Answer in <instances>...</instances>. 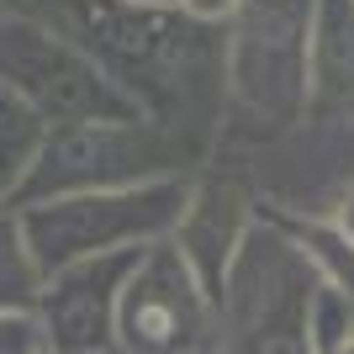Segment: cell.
<instances>
[{
    "mask_svg": "<svg viewBox=\"0 0 354 354\" xmlns=\"http://www.w3.org/2000/svg\"><path fill=\"white\" fill-rule=\"evenodd\" d=\"M11 11L69 37L138 106V117L159 122L164 133H175L212 164L227 101L222 27L196 21L180 6H138V0H11Z\"/></svg>",
    "mask_w": 354,
    "mask_h": 354,
    "instance_id": "1",
    "label": "cell"
},
{
    "mask_svg": "<svg viewBox=\"0 0 354 354\" xmlns=\"http://www.w3.org/2000/svg\"><path fill=\"white\" fill-rule=\"evenodd\" d=\"M222 32H227V59H222L227 101H222L217 153L281 143L307 117L312 0H238Z\"/></svg>",
    "mask_w": 354,
    "mask_h": 354,
    "instance_id": "2",
    "label": "cell"
},
{
    "mask_svg": "<svg viewBox=\"0 0 354 354\" xmlns=\"http://www.w3.org/2000/svg\"><path fill=\"white\" fill-rule=\"evenodd\" d=\"M201 169H207V159L191 143H180L175 133H164L148 117L59 122V127H48L43 153L11 207L74 191H117V185H143V180L201 175Z\"/></svg>",
    "mask_w": 354,
    "mask_h": 354,
    "instance_id": "3",
    "label": "cell"
},
{
    "mask_svg": "<svg viewBox=\"0 0 354 354\" xmlns=\"http://www.w3.org/2000/svg\"><path fill=\"white\" fill-rule=\"evenodd\" d=\"M191 180L196 175L143 180V185H117V191H74V196L27 201L16 212H21L27 243L48 275V270L74 265V259L127 254V249H148V243L169 238L180 212H185Z\"/></svg>",
    "mask_w": 354,
    "mask_h": 354,
    "instance_id": "4",
    "label": "cell"
},
{
    "mask_svg": "<svg viewBox=\"0 0 354 354\" xmlns=\"http://www.w3.org/2000/svg\"><path fill=\"white\" fill-rule=\"evenodd\" d=\"M312 265L259 212L217 291V354H312L307 291Z\"/></svg>",
    "mask_w": 354,
    "mask_h": 354,
    "instance_id": "5",
    "label": "cell"
},
{
    "mask_svg": "<svg viewBox=\"0 0 354 354\" xmlns=\"http://www.w3.org/2000/svg\"><path fill=\"white\" fill-rule=\"evenodd\" d=\"M0 90L32 106L48 127L90 117H138V106L95 69V59H85L69 37L11 6H0Z\"/></svg>",
    "mask_w": 354,
    "mask_h": 354,
    "instance_id": "6",
    "label": "cell"
},
{
    "mask_svg": "<svg viewBox=\"0 0 354 354\" xmlns=\"http://www.w3.org/2000/svg\"><path fill=\"white\" fill-rule=\"evenodd\" d=\"M111 354H217V301L169 238L138 249L117 296Z\"/></svg>",
    "mask_w": 354,
    "mask_h": 354,
    "instance_id": "7",
    "label": "cell"
},
{
    "mask_svg": "<svg viewBox=\"0 0 354 354\" xmlns=\"http://www.w3.org/2000/svg\"><path fill=\"white\" fill-rule=\"evenodd\" d=\"M254 217H259V196L249 191V180L227 169V164L212 159L201 175L191 180V196H185V212H180L169 243L180 249V259L191 265V275L207 286V296L217 301L227 270H233L243 238H249Z\"/></svg>",
    "mask_w": 354,
    "mask_h": 354,
    "instance_id": "8",
    "label": "cell"
},
{
    "mask_svg": "<svg viewBox=\"0 0 354 354\" xmlns=\"http://www.w3.org/2000/svg\"><path fill=\"white\" fill-rule=\"evenodd\" d=\"M138 249L127 254H95L74 265L48 270L43 296H37V323L53 354H101L111 349V323H117V296L133 270Z\"/></svg>",
    "mask_w": 354,
    "mask_h": 354,
    "instance_id": "9",
    "label": "cell"
},
{
    "mask_svg": "<svg viewBox=\"0 0 354 354\" xmlns=\"http://www.w3.org/2000/svg\"><path fill=\"white\" fill-rule=\"evenodd\" d=\"M307 80V117L354 111V0H312Z\"/></svg>",
    "mask_w": 354,
    "mask_h": 354,
    "instance_id": "10",
    "label": "cell"
},
{
    "mask_svg": "<svg viewBox=\"0 0 354 354\" xmlns=\"http://www.w3.org/2000/svg\"><path fill=\"white\" fill-rule=\"evenodd\" d=\"M259 212H265V217L275 222L286 238H291L296 249H301V259L312 265V275H317V281L339 286V291L354 301V243H344V238L333 233V222L317 217V212H286V207H270V201H259Z\"/></svg>",
    "mask_w": 354,
    "mask_h": 354,
    "instance_id": "11",
    "label": "cell"
},
{
    "mask_svg": "<svg viewBox=\"0 0 354 354\" xmlns=\"http://www.w3.org/2000/svg\"><path fill=\"white\" fill-rule=\"evenodd\" d=\"M43 138H48V122L32 106H21L16 95L0 90V207H11L21 196L32 164L43 153Z\"/></svg>",
    "mask_w": 354,
    "mask_h": 354,
    "instance_id": "12",
    "label": "cell"
},
{
    "mask_svg": "<svg viewBox=\"0 0 354 354\" xmlns=\"http://www.w3.org/2000/svg\"><path fill=\"white\" fill-rule=\"evenodd\" d=\"M43 265L27 243V227H21V212L0 207V312H37V296H43Z\"/></svg>",
    "mask_w": 354,
    "mask_h": 354,
    "instance_id": "13",
    "label": "cell"
},
{
    "mask_svg": "<svg viewBox=\"0 0 354 354\" xmlns=\"http://www.w3.org/2000/svg\"><path fill=\"white\" fill-rule=\"evenodd\" d=\"M307 344L312 354H333L354 344V301L328 281H312L307 291Z\"/></svg>",
    "mask_w": 354,
    "mask_h": 354,
    "instance_id": "14",
    "label": "cell"
},
{
    "mask_svg": "<svg viewBox=\"0 0 354 354\" xmlns=\"http://www.w3.org/2000/svg\"><path fill=\"white\" fill-rule=\"evenodd\" d=\"M43 323L37 312H0V354H43Z\"/></svg>",
    "mask_w": 354,
    "mask_h": 354,
    "instance_id": "15",
    "label": "cell"
},
{
    "mask_svg": "<svg viewBox=\"0 0 354 354\" xmlns=\"http://www.w3.org/2000/svg\"><path fill=\"white\" fill-rule=\"evenodd\" d=\"M323 217L333 222V233H339L344 243H354V180H349V185H344L339 196H333V207H328Z\"/></svg>",
    "mask_w": 354,
    "mask_h": 354,
    "instance_id": "16",
    "label": "cell"
},
{
    "mask_svg": "<svg viewBox=\"0 0 354 354\" xmlns=\"http://www.w3.org/2000/svg\"><path fill=\"white\" fill-rule=\"evenodd\" d=\"M185 16H196V21H212V27H222L227 16L238 11V0H175Z\"/></svg>",
    "mask_w": 354,
    "mask_h": 354,
    "instance_id": "17",
    "label": "cell"
},
{
    "mask_svg": "<svg viewBox=\"0 0 354 354\" xmlns=\"http://www.w3.org/2000/svg\"><path fill=\"white\" fill-rule=\"evenodd\" d=\"M138 6H175V0H138Z\"/></svg>",
    "mask_w": 354,
    "mask_h": 354,
    "instance_id": "18",
    "label": "cell"
},
{
    "mask_svg": "<svg viewBox=\"0 0 354 354\" xmlns=\"http://www.w3.org/2000/svg\"><path fill=\"white\" fill-rule=\"evenodd\" d=\"M333 354H354V344H344V349H333Z\"/></svg>",
    "mask_w": 354,
    "mask_h": 354,
    "instance_id": "19",
    "label": "cell"
},
{
    "mask_svg": "<svg viewBox=\"0 0 354 354\" xmlns=\"http://www.w3.org/2000/svg\"><path fill=\"white\" fill-rule=\"evenodd\" d=\"M0 6H11V0H0Z\"/></svg>",
    "mask_w": 354,
    "mask_h": 354,
    "instance_id": "20",
    "label": "cell"
},
{
    "mask_svg": "<svg viewBox=\"0 0 354 354\" xmlns=\"http://www.w3.org/2000/svg\"><path fill=\"white\" fill-rule=\"evenodd\" d=\"M43 354H53V349H43Z\"/></svg>",
    "mask_w": 354,
    "mask_h": 354,
    "instance_id": "21",
    "label": "cell"
},
{
    "mask_svg": "<svg viewBox=\"0 0 354 354\" xmlns=\"http://www.w3.org/2000/svg\"><path fill=\"white\" fill-rule=\"evenodd\" d=\"M101 354H111V349H101Z\"/></svg>",
    "mask_w": 354,
    "mask_h": 354,
    "instance_id": "22",
    "label": "cell"
}]
</instances>
